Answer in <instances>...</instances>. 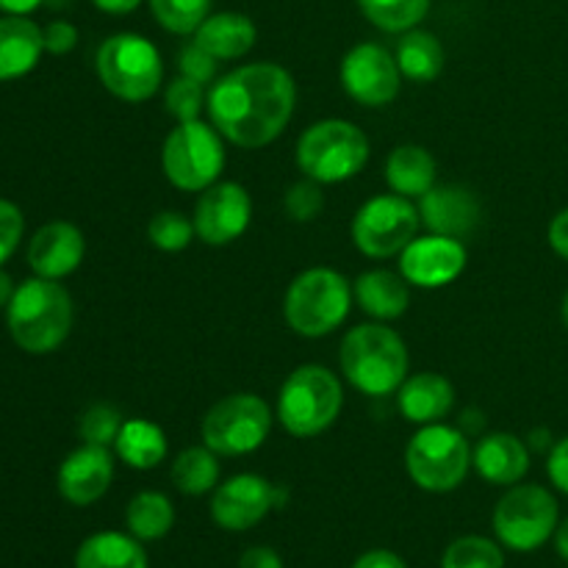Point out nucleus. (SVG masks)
<instances>
[{"instance_id": "obj_12", "label": "nucleus", "mask_w": 568, "mask_h": 568, "mask_svg": "<svg viewBox=\"0 0 568 568\" xmlns=\"http://www.w3.org/2000/svg\"><path fill=\"white\" fill-rule=\"evenodd\" d=\"M419 209L403 194H381L366 200L353 220V242L369 258H392L403 253L419 231Z\"/></svg>"}, {"instance_id": "obj_8", "label": "nucleus", "mask_w": 568, "mask_h": 568, "mask_svg": "<svg viewBox=\"0 0 568 568\" xmlns=\"http://www.w3.org/2000/svg\"><path fill=\"white\" fill-rule=\"evenodd\" d=\"M410 480L430 494L455 491L471 466V447L458 427L425 425L405 449Z\"/></svg>"}, {"instance_id": "obj_18", "label": "nucleus", "mask_w": 568, "mask_h": 568, "mask_svg": "<svg viewBox=\"0 0 568 568\" xmlns=\"http://www.w3.org/2000/svg\"><path fill=\"white\" fill-rule=\"evenodd\" d=\"M87 239L72 222H48L33 233L28 244V266L33 275L61 281L81 266Z\"/></svg>"}, {"instance_id": "obj_25", "label": "nucleus", "mask_w": 568, "mask_h": 568, "mask_svg": "<svg viewBox=\"0 0 568 568\" xmlns=\"http://www.w3.org/2000/svg\"><path fill=\"white\" fill-rule=\"evenodd\" d=\"M436 159L419 144H403L392 150L386 161V181L394 194L408 200H422L436 186Z\"/></svg>"}, {"instance_id": "obj_35", "label": "nucleus", "mask_w": 568, "mask_h": 568, "mask_svg": "<svg viewBox=\"0 0 568 568\" xmlns=\"http://www.w3.org/2000/svg\"><path fill=\"white\" fill-rule=\"evenodd\" d=\"M122 419L120 410L109 403H98L92 408H87L78 422V436L83 444H94V447H114L116 436H120Z\"/></svg>"}, {"instance_id": "obj_33", "label": "nucleus", "mask_w": 568, "mask_h": 568, "mask_svg": "<svg viewBox=\"0 0 568 568\" xmlns=\"http://www.w3.org/2000/svg\"><path fill=\"white\" fill-rule=\"evenodd\" d=\"M153 17L170 33H197L211 11V0H150Z\"/></svg>"}, {"instance_id": "obj_42", "label": "nucleus", "mask_w": 568, "mask_h": 568, "mask_svg": "<svg viewBox=\"0 0 568 568\" xmlns=\"http://www.w3.org/2000/svg\"><path fill=\"white\" fill-rule=\"evenodd\" d=\"M239 568H283L281 555L270 547H250L239 558Z\"/></svg>"}, {"instance_id": "obj_23", "label": "nucleus", "mask_w": 568, "mask_h": 568, "mask_svg": "<svg viewBox=\"0 0 568 568\" xmlns=\"http://www.w3.org/2000/svg\"><path fill=\"white\" fill-rule=\"evenodd\" d=\"M255 39H258L255 22L247 14H239V11L209 14L203 26L197 28V33H194V42L220 61H233L247 55L253 50Z\"/></svg>"}, {"instance_id": "obj_14", "label": "nucleus", "mask_w": 568, "mask_h": 568, "mask_svg": "<svg viewBox=\"0 0 568 568\" xmlns=\"http://www.w3.org/2000/svg\"><path fill=\"white\" fill-rule=\"evenodd\" d=\"M283 491L258 475H236L222 483L211 497V519L222 530L244 532L261 525L270 510L281 508Z\"/></svg>"}, {"instance_id": "obj_4", "label": "nucleus", "mask_w": 568, "mask_h": 568, "mask_svg": "<svg viewBox=\"0 0 568 568\" xmlns=\"http://www.w3.org/2000/svg\"><path fill=\"white\" fill-rule=\"evenodd\" d=\"M353 308V286L347 277L327 266L300 272L283 300L288 327L305 338H322L344 325Z\"/></svg>"}, {"instance_id": "obj_36", "label": "nucleus", "mask_w": 568, "mask_h": 568, "mask_svg": "<svg viewBox=\"0 0 568 568\" xmlns=\"http://www.w3.org/2000/svg\"><path fill=\"white\" fill-rule=\"evenodd\" d=\"M164 103L166 114L175 116L178 122H194L200 116V111H203V105H209V98L203 92V83L181 75L166 87Z\"/></svg>"}, {"instance_id": "obj_37", "label": "nucleus", "mask_w": 568, "mask_h": 568, "mask_svg": "<svg viewBox=\"0 0 568 568\" xmlns=\"http://www.w3.org/2000/svg\"><path fill=\"white\" fill-rule=\"evenodd\" d=\"M286 211L294 222H311L322 214L325 209V194H322L320 183L305 178V181L294 183L286 192Z\"/></svg>"}, {"instance_id": "obj_24", "label": "nucleus", "mask_w": 568, "mask_h": 568, "mask_svg": "<svg viewBox=\"0 0 568 568\" xmlns=\"http://www.w3.org/2000/svg\"><path fill=\"white\" fill-rule=\"evenodd\" d=\"M355 300L369 316L381 322H392L403 316L410 305L408 281L388 270H372L355 281Z\"/></svg>"}, {"instance_id": "obj_38", "label": "nucleus", "mask_w": 568, "mask_h": 568, "mask_svg": "<svg viewBox=\"0 0 568 568\" xmlns=\"http://www.w3.org/2000/svg\"><path fill=\"white\" fill-rule=\"evenodd\" d=\"M22 231H26V220L22 211L14 203L0 197V266L14 255L17 244H20Z\"/></svg>"}, {"instance_id": "obj_1", "label": "nucleus", "mask_w": 568, "mask_h": 568, "mask_svg": "<svg viewBox=\"0 0 568 568\" xmlns=\"http://www.w3.org/2000/svg\"><path fill=\"white\" fill-rule=\"evenodd\" d=\"M297 105L292 72L261 61L244 64L214 81L209 92V114L222 139L244 150L272 144L288 125Z\"/></svg>"}, {"instance_id": "obj_6", "label": "nucleus", "mask_w": 568, "mask_h": 568, "mask_svg": "<svg viewBox=\"0 0 568 568\" xmlns=\"http://www.w3.org/2000/svg\"><path fill=\"white\" fill-rule=\"evenodd\" d=\"M369 161V139L347 120H322L303 131L297 166L316 183H342L358 175Z\"/></svg>"}, {"instance_id": "obj_45", "label": "nucleus", "mask_w": 568, "mask_h": 568, "mask_svg": "<svg viewBox=\"0 0 568 568\" xmlns=\"http://www.w3.org/2000/svg\"><path fill=\"white\" fill-rule=\"evenodd\" d=\"M92 3L105 14H131V11L139 9L142 0H92Z\"/></svg>"}, {"instance_id": "obj_15", "label": "nucleus", "mask_w": 568, "mask_h": 568, "mask_svg": "<svg viewBox=\"0 0 568 568\" xmlns=\"http://www.w3.org/2000/svg\"><path fill=\"white\" fill-rule=\"evenodd\" d=\"M194 231L211 247H225L247 231L253 220V200L247 189L233 181H216L200 194L194 205Z\"/></svg>"}, {"instance_id": "obj_29", "label": "nucleus", "mask_w": 568, "mask_h": 568, "mask_svg": "<svg viewBox=\"0 0 568 568\" xmlns=\"http://www.w3.org/2000/svg\"><path fill=\"white\" fill-rule=\"evenodd\" d=\"M125 527L139 541H161L175 527V508L161 491H142L128 503Z\"/></svg>"}, {"instance_id": "obj_17", "label": "nucleus", "mask_w": 568, "mask_h": 568, "mask_svg": "<svg viewBox=\"0 0 568 568\" xmlns=\"http://www.w3.org/2000/svg\"><path fill=\"white\" fill-rule=\"evenodd\" d=\"M111 480H114V458L109 447H94V444H83L75 453L67 455L55 477L59 494L75 508H87L103 499Z\"/></svg>"}, {"instance_id": "obj_5", "label": "nucleus", "mask_w": 568, "mask_h": 568, "mask_svg": "<svg viewBox=\"0 0 568 568\" xmlns=\"http://www.w3.org/2000/svg\"><path fill=\"white\" fill-rule=\"evenodd\" d=\"M344 392L338 377L320 364L297 366L277 397V419L294 438H314L338 419Z\"/></svg>"}, {"instance_id": "obj_49", "label": "nucleus", "mask_w": 568, "mask_h": 568, "mask_svg": "<svg viewBox=\"0 0 568 568\" xmlns=\"http://www.w3.org/2000/svg\"><path fill=\"white\" fill-rule=\"evenodd\" d=\"M560 314H564V322H566V327H568V292H566V297H564V305H560Z\"/></svg>"}, {"instance_id": "obj_34", "label": "nucleus", "mask_w": 568, "mask_h": 568, "mask_svg": "<svg viewBox=\"0 0 568 568\" xmlns=\"http://www.w3.org/2000/svg\"><path fill=\"white\" fill-rule=\"evenodd\" d=\"M194 236H197L194 220H186L181 211H161L148 225L150 244H155L164 253H181V250H186L192 244Z\"/></svg>"}, {"instance_id": "obj_3", "label": "nucleus", "mask_w": 568, "mask_h": 568, "mask_svg": "<svg viewBox=\"0 0 568 568\" xmlns=\"http://www.w3.org/2000/svg\"><path fill=\"white\" fill-rule=\"evenodd\" d=\"M342 372L366 397H388L408 377V347L386 325H358L342 342Z\"/></svg>"}, {"instance_id": "obj_22", "label": "nucleus", "mask_w": 568, "mask_h": 568, "mask_svg": "<svg viewBox=\"0 0 568 568\" xmlns=\"http://www.w3.org/2000/svg\"><path fill=\"white\" fill-rule=\"evenodd\" d=\"M453 383L436 372H419L414 377H405V383L399 386V410L414 425H436L453 410Z\"/></svg>"}, {"instance_id": "obj_28", "label": "nucleus", "mask_w": 568, "mask_h": 568, "mask_svg": "<svg viewBox=\"0 0 568 568\" xmlns=\"http://www.w3.org/2000/svg\"><path fill=\"white\" fill-rule=\"evenodd\" d=\"M397 67L408 81L430 83L444 70V48L430 31L410 28L397 44Z\"/></svg>"}, {"instance_id": "obj_9", "label": "nucleus", "mask_w": 568, "mask_h": 568, "mask_svg": "<svg viewBox=\"0 0 568 568\" xmlns=\"http://www.w3.org/2000/svg\"><path fill=\"white\" fill-rule=\"evenodd\" d=\"M166 181L181 192H205L220 181L225 166V148H222L220 131L205 122H181L166 136L164 153H161Z\"/></svg>"}, {"instance_id": "obj_32", "label": "nucleus", "mask_w": 568, "mask_h": 568, "mask_svg": "<svg viewBox=\"0 0 568 568\" xmlns=\"http://www.w3.org/2000/svg\"><path fill=\"white\" fill-rule=\"evenodd\" d=\"M442 568H505V552L491 538L464 536L449 544Z\"/></svg>"}, {"instance_id": "obj_39", "label": "nucleus", "mask_w": 568, "mask_h": 568, "mask_svg": "<svg viewBox=\"0 0 568 568\" xmlns=\"http://www.w3.org/2000/svg\"><path fill=\"white\" fill-rule=\"evenodd\" d=\"M216 61L220 59H214L209 50L200 48L197 42H192L181 50V61H178V64H181V75L192 78V81L205 87V83H211L216 78Z\"/></svg>"}, {"instance_id": "obj_21", "label": "nucleus", "mask_w": 568, "mask_h": 568, "mask_svg": "<svg viewBox=\"0 0 568 568\" xmlns=\"http://www.w3.org/2000/svg\"><path fill=\"white\" fill-rule=\"evenodd\" d=\"M44 53L42 28L22 14L0 17V81L28 75Z\"/></svg>"}, {"instance_id": "obj_41", "label": "nucleus", "mask_w": 568, "mask_h": 568, "mask_svg": "<svg viewBox=\"0 0 568 568\" xmlns=\"http://www.w3.org/2000/svg\"><path fill=\"white\" fill-rule=\"evenodd\" d=\"M547 475L558 491L568 494V436L560 438V442L552 447V453H549Z\"/></svg>"}, {"instance_id": "obj_10", "label": "nucleus", "mask_w": 568, "mask_h": 568, "mask_svg": "<svg viewBox=\"0 0 568 568\" xmlns=\"http://www.w3.org/2000/svg\"><path fill=\"white\" fill-rule=\"evenodd\" d=\"M558 499L544 486H510L494 510V532L514 552H536L560 525Z\"/></svg>"}, {"instance_id": "obj_2", "label": "nucleus", "mask_w": 568, "mask_h": 568, "mask_svg": "<svg viewBox=\"0 0 568 568\" xmlns=\"http://www.w3.org/2000/svg\"><path fill=\"white\" fill-rule=\"evenodd\" d=\"M72 297L59 281L28 277L20 283L6 308V325L20 349L31 355H48L67 342L72 331Z\"/></svg>"}, {"instance_id": "obj_26", "label": "nucleus", "mask_w": 568, "mask_h": 568, "mask_svg": "<svg viewBox=\"0 0 568 568\" xmlns=\"http://www.w3.org/2000/svg\"><path fill=\"white\" fill-rule=\"evenodd\" d=\"M75 568H148V552L131 532L103 530L78 547Z\"/></svg>"}, {"instance_id": "obj_48", "label": "nucleus", "mask_w": 568, "mask_h": 568, "mask_svg": "<svg viewBox=\"0 0 568 568\" xmlns=\"http://www.w3.org/2000/svg\"><path fill=\"white\" fill-rule=\"evenodd\" d=\"M555 549H558L560 558L568 564V519L560 521L558 530H555Z\"/></svg>"}, {"instance_id": "obj_13", "label": "nucleus", "mask_w": 568, "mask_h": 568, "mask_svg": "<svg viewBox=\"0 0 568 568\" xmlns=\"http://www.w3.org/2000/svg\"><path fill=\"white\" fill-rule=\"evenodd\" d=\"M403 72L397 59L375 42L355 44L342 61V87L355 103L381 109L399 94Z\"/></svg>"}, {"instance_id": "obj_43", "label": "nucleus", "mask_w": 568, "mask_h": 568, "mask_svg": "<svg viewBox=\"0 0 568 568\" xmlns=\"http://www.w3.org/2000/svg\"><path fill=\"white\" fill-rule=\"evenodd\" d=\"M549 247L568 261V209L555 214V220L549 222Z\"/></svg>"}, {"instance_id": "obj_44", "label": "nucleus", "mask_w": 568, "mask_h": 568, "mask_svg": "<svg viewBox=\"0 0 568 568\" xmlns=\"http://www.w3.org/2000/svg\"><path fill=\"white\" fill-rule=\"evenodd\" d=\"M353 568H408V566H405V560L399 558V555L388 552V549H372V552L361 555V558L353 564Z\"/></svg>"}, {"instance_id": "obj_31", "label": "nucleus", "mask_w": 568, "mask_h": 568, "mask_svg": "<svg viewBox=\"0 0 568 568\" xmlns=\"http://www.w3.org/2000/svg\"><path fill=\"white\" fill-rule=\"evenodd\" d=\"M372 26L386 33H405L419 26L430 11V0H358Z\"/></svg>"}, {"instance_id": "obj_27", "label": "nucleus", "mask_w": 568, "mask_h": 568, "mask_svg": "<svg viewBox=\"0 0 568 568\" xmlns=\"http://www.w3.org/2000/svg\"><path fill=\"white\" fill-rule=\"evenodd\" d=\"M114 453L131 469L148 471L166 458L170 447H166V436L159 425L148 419H128L116 436Z\"/></svg>"}, {"instance_id": "obj_19", "label": "nucleus", "mask_w": 568, "mask_h": 568, "mask_svg": "<svg viewBox=\"0 0 568 568\" xmlns=\"http://www.w3.org/2000/svg\"><path fill=\"white\" fill-rule=\"evenodd\" d=\"M480 200L464 186H433L419 200V216L430 233L449 239H464L480 225Z\"/></svg>"}, {"instance_id": "obj_7", "label": "nucleus", "mask_w": 568, "mask_h": 568, "mask_svg": "<svg viewBox=\"0 0 568 568\" xmlns=\"http://www.w3.org/2000/svg\"><path fill=\"white\" fill-rule=\"evenodd\" d=\"M98 75L114 98L125 103H144L153 98L164 78L161 53L139 33H116L98 50Z\"/></svg>"}, {"instance_id": "obj_30", "label": "nucleus", "mask_w": 568, "mask_h": 568, "mask_svg": "<svg viewBox=\"0 0 568 568\" xmlns=\"http://www.w3.org/2000/svg\"><path fill=\"white\" fill-rule=\"evenodd\" d=\"M220 455L209 447H189L172 464V483L186 497H200L216 488L220 480Z\"/></svg>"}, {"instance_id": "obj_16", "label": "nucleus", "mask_w": 568, "mask_h": 568, "mask_svg": "<svg viewBox=\"0 0 568 568\" xmlns=\"http://www.w3.org/2000/svg\"><path fill=\"white\" fill-rule=\"evenodd\" d=\"M466 270V247L460 239L419 236L399 253V275L419 288H442Z\"/></svg>"}, {"instance_id": "obj_20", "label": "nucleus", "mask_w": 568, "mask_h": 568, "mask_svg": "<svg viewBox=\"0 0 568 568\" xmlns=\"http://www.w3.org/2000/svg\"><path fill=\"white\" fill-rule=\"evenodd\" d=\"M471 466L491 486H516L530 471V449L514 433H488L477 442Z\"/></svg>"}, {"instance_id": "obj_40", "label": "nucleus", "mask_w": 568, "mask_h": 568, "mask_svg": "<svg viewBox=\"0 0 568 568\" xmlns=\"http://www.w3.org/2000/svg\"><path fill=\"white\" fill-rule=\"evenodd\" d=\"M42 39H44V50H48V53L64 55L78 44V28L67 20H53L50 26H44Z\"/></svg>"}, {"instance_id": "obj_11", "label": "nucleus", "mask_w": 568, "mask_h": 568, "mask_svg": "<svg viewBox=\"0 0 568 568\" xmlns=\"http://www.w3.org/2000/svg\"><path fill=\"white\" fill-rule=\"evenodd\" d=\"M270 430L272 410L255 394H231L220 399L203 419L205 447L225 458L255 453L266 442Z\"/></svg>"}, {"instance_id": "obj_47", "label": "nucleus", "mask_w": 568, "mask_h": 568, "mask_svg": "<svg viewBox=\"0 0 568 568\" xmlns=\"http://www.w3.org/2000/svg\"><path fill=\"white\" fill-rule=\"evenodd\" d=\"M14 292H17L14 281H11V277L6 275L3 270H0V308H9V303H11V297H14Z\"/></svg>"}, {"instance_id": "obj_46", "label": "nucleus", "mask_w": 568, "mask_h": 568, "mask_svg": "<svg viewBox=\"0 0 568 568\" xmlns=\"http://www.w3.org/2000/svg\"><path fill=\"white\" fill-rule=\"evenodd\" d=\"M44 0H0V11H6V14H31L33 9H39Z\"/></svg>"}]
</instances>
